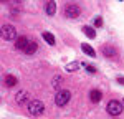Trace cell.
Returning a JSON list of instances; mask_svg holds the SVG:
<instances>
[{
    "label": "cell",
    "instance_id": "obj_1",
    "mask_svg": "<svg viewBox=\"0 0 124 119\" xmlns=\"http://www.w3.org/2000/svg\"><path fill=\"white\" fill-rule=\"evenodd\" d=\"M70 99H71V93H70L68 89H61V91H58L56 96H55V103H56V106L63 108V106L68 104Z\"/></svg>",
    "mask_w": 124,
    "mask_h": 119
},
{
    "label": "cell",
    "instance_id": "obj_2",
    "mask_svg": "<svg viewBox=\"0 0 124 119\" xmlns=\"http://www.w3.org/2000/svg\"><path fill=\"white\" fill-rule=\"evenodd\" d=\"M123 103L121 101H116V99H113V101H109L108 103V106H106V111L111 114V116H119L121 112H123Z\"/></svg>",
    "mask_w": 124,
    "mask_h": 119
},
{
    "label": "cell",
    "instance_id": "obj_3",
    "mask_svg": "<svg viewBox=\"0 0 124 119\" xmlns=\"http://www.w3.org/2000/svg\"><path fill=\"white\" fill-rule=\"evenodd\" d=\"M45 111V106H43V103L38 101V99H31L28 103V112L30 114H33V116H38Z\"/></svg>",
    "mask_w": 124,
    "mask_h": 119
},
{
    "label": "cell",
    "instance_id": "obj_4",
    "mask_svg": "<svg viewBox=\"0 0 124 119\" xmlns=\"http://www.w3.org/2000/svg\"><path fill=\"white\" fill-rule=\"evenodd\" d=\"M15 37H17V30L13 25H3L2 27V38L3 40L10 41V40H15Z\"/></svg>",
    "mask_w": 124,
    "mask_h": 119
},
{
    "label": "cell",
    "instance_id": "obj_5",
    "mask_svg": "<svg viewBox=\"0 0 124 119\" xmlns=\"http://www.w3.org/2000/svg\"><path fill=\"white\" fill-rule=\"evenodd\" d=\"M79 13H81V8L78 7L76 3H66V7H65V15H66L68 18H78Z\"/></svg>",
    "mask_w": 124,
    "mask_h": 119
},
{
    "label": "cell",
    "instance_id": "obj_6",
    "mask_svg": "<svg viewBox=\"0 0 124 119\" xmlns=\"http://www.w3.org/2000/svg\"><path fill=\"white\" fill-rule=\"evenodd\" d=\"M103 55L108 56V58H116V56H117L114 46H111V45H104V46H103Z\"/></svg>",
    "mask_w": 124,
    "mask_h": 119
},
{
    "label": "cell",
    "instance_id": "obj_7",
    "mask_svg": "<svg viewBox=\"0 0 124 119\" xmlns=\"http://www.w3.org/2000/svg\"><path fill=\"white\" fill-rule=\"evenodd\" d=\"M28 38L27 37H20V38H17V41H15V48L17 50H23L25 51V48L28 46Z\"/></svg>",
    "mask_w": 124,
    "mask_h": 119
},
{
    "label": "cell",
    "instance_id": "obj_8",
    "mask_svg": "<svg viewBox=\"0 0 124 119\" xmlns=\"http://www.w3.org/2000/svg\"><path fill=\"white\" fill-rule=\"evenodd\" d=\"M27 99H28V93H27V91H18L17 96H15V101H17L18 104H23Z\"/></svg>",
    "mask_w": 124,
    "mask_h": 119
},
{
    "label": "cell",
    "instance_id": "obj_9",
    "mask_svg": "<svg viewBox=\"0 0 124 119\" xmlns=\"http://www.w3.org/2000/svg\"><path fill=\"white\" fill-rule=\"evenodd\" d=\"M45 12H46L48 15H55V13H56V3H55V2H46Z\"/></svg>",
    "mask_w": 124,
    "mask_h": 119
},
{
    "label": "cell",
    "instance_id": "obj_10",
    "mask_svg": "<svg viewBox=\"0 0 124 119\" xmlns=\"http://www.w3.org/2000/svg\"><path fill=\"white\" fill-rule=\"evenodd\" d=\"M103 98V94H101V91H98V89H93L91 93H89V99L93 101V103H99Z\"/></svg>",
    "mask_w": 124,
    "mask_h": 119
},
{
    "label": "cell",
    "instance_id": "obj_11",
    "mask_svg": "<svg viewBox=\"0 0 124 119\" xmlns=\"http://www.w3.org/2000/svg\"><path fill=\"white\" fill-rule=\"evenodd\" d=\"M15 84H17V78H15L13 74H7V76H5V86H7V88H13Z\"/></svg>",
    "mask_w": 124,
    "mask_h": 119
},
{
    "label": "cell",
    "instance_id": "obj_12",
    "mask_svg": "<svg viewBox=\"0 0 124 119\" xmlns=\"http://www.w3.org/2000/svg\"><path fill=\"white\" fill-rule=\"evenodd\" d=\"M81 50L85 51L88 56H91V58H94V56H96V51H94L93 48H91V46H89L88 43H83V45H81Z\"/></svg>",
    "mask_w": 124,
    "mask_h": 119
},
{
    "label": "cell",
    "instance_id": "obj_13",
    "mask_svg": "<svg viewBox=\"0 0 124 119\" xmlns=\"http://www.w3.org/2000/svg\"><path fill=\"white\" fill-rule=\"evenodd\" d=\"M37 48H38V45H37L35 41H30L28 46L25 48V53H27V55H33V53L37 51Z\"/></svg>",
    "mask_w": 124,
    "mask_h": 119
},
{
    "label": "cell",
    "instance_id": "obj_14",
    "mask_svg": "<svg viewBox=\"0 0 124 119\" xmlns=\"http://www.w3.org/2000/svg\"><path fill=\"white\" fill-rule=\"evenodd\" d=\"M83 66V63H78V61H73V63H70V65H66V71H76V69H79Z\"/></svg>",
    "mask_w": 124,
    "mask_h": 119
},
{
    "label": "cell",
    "instance_id": "obj_15",
    "mask_svg": "<svg viewBox=\"0 0 124 119\" xmlns=\"http://www.w3.org/2000/svg\"><path fill=\"white\" fill-rule=\"evenodd\" d=\"M43 38H45V41H46L48 45H55V37L50 31H43Z\"/></svg>",
    "mask_w": 124,
    "mask_h": 119
},
{
    "label": "cell",
    "instance_id": "obj_16",
    "mask_svg": "<svg viewBox=\"0 0 124 119\" xmlns=\"http://www.w3.org/2000/svg\"><path fill=\"white\" fill-rule=\"evenodd\" d=\"M83 31L86 33V37H88V38H94V37H96V31H94V28H93V27H85V28H83Z\"/></svg>",
    "mask_w": 124,
    "mask_h": 119
},
{
    "label": "cell",
    "instance_id": "obj_17",
    "mask_svg": "<svg viewBox=\"0 0 124 119\" xmlns=\"http://www.w3.org/2000/svg\"><path fill=\"white\" fill-rule=\"evenodd\" d=\"M94 25L96 27H103V18H101V17H96L94 18Z\"/></svg>",
    "mask_w": 124,
    "mask_h": 119
},
{
    "label": "cell",
    "instance_id": "obj_18",
    "mask_svg": "<svg viewBox=\"0 0 124 119\" xmlns=\"http://www.w3.org/2000/svg\"><path fill=\"white\" fill-rule=\"evenodd\" d=\"M86 69H88V73H91V74H94V73H96V68H94V66H89V65H86Z\"/></svg>",
    "mask_w": 124,
    "mask_h": 119
},
{
    "label": "cell",
    "instance_id": "obj_19",
    "mask_svg": "<svg viewBox=\"0 0 124 119\" xmlns=\"http://www.w3.org/2000/svg\"><path fill=\"white\" fill-rule=\"evenodd\" d=\"M60 81H61V78H55V79H53V88H58Z\"/></svg>",
    "mask_w": 124,
    "mask_h": 119
},
{
    "label": "cell",
    "instance_id": "obj_20",
    "mask_svg": "<svg viewBox=\"0 0 124 119\" xmlns=\"http://www.w3.org/2000/svg\"><path fill=\"white\" fill-rule=\"evenodd\" d=\"M117 83H119V84H124V78H121V76H119V78H117Z\"/></svg>",
    "mask_w": 124,
    "mask_h": 119
},
{
    "label": "cell",
    "instance_id": "obj_21",
    "mask_svg": "<svg viewBox=\"0 0 124 119\" xmlns=\"http://www.w3.org/2000/svg\"><path fill=\"white\" fill-rule=\"evenodd\" d=\"M123 104H124V99H123Z\"/></svg>",
    "mask_w": 124,
    "mask_h": 119
}]
</instances>
